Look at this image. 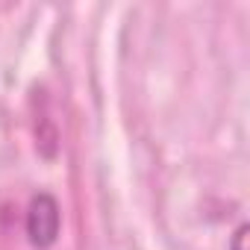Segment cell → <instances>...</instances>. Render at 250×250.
<instances>
[{
    "label": "cell",
    "mask_w": 250,
    "mask_h": 250,
    "mask_svg": "<svg viewBox=\"0 0 250 250\" xmlns=\"http://www.w3.org/2000/svg\"><path fill=\"white\" fill-rule=\"evenodd\" d=\"M59 224H62V212H59L56 197L47 191H39L27 206V238H30V244L39 250H47L59 235Z\"/></svg>",
    "instance_id": "1"
},
{
    "label": "cell",
    "mask_w": 250,
    "mask_h": 250,
    "mask_svg": "<svg viewBox=\"0 0 250 250\" xmlns=\"http://www.w3.org/2000/svg\"><path fill=\"white\" fill-rule=\"evenodd\" d=\"M247 232H250V227H247V224H238V229L232 232L229 250H247Z\"/></svg>",
    "instance_id": "2"
}]
</instances>
